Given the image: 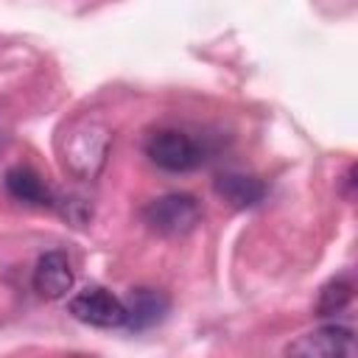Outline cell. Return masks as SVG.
<instances>
[{"label": "cell", "instance_id": "cell-9", "mask_svg": "<svg viewBox=\"0 0 358 358\" xmlns=\"http://www.w3.org/2000/svg\"><path fill=\"white\" fill-rule=\"evenodd\" d=\"M6 190L17 199V201H25V204H34V207H53L56 204V196L53 190L42 182V176L25 165H17L6 173Z\"/></svg>", "mask_w": 358, "mask_h": 358}, {"label": "cell", "instance_id": "cell-5", "mask_svg": "<svg viewBox=\"0 0 358 358\" xmlns=\"http://www.w3.org/2000/svg\"><path fill=\"white\" fill-rule=\"evenodd\" d=\"M285 355H302V358H352L355 355V336L344 324H322L319 330H310L291 341L285 347Z\"/></svg>", "mask_w": 358, "mask_h": 358}, {"label": "cell", "instance_id": "cell-7", "mask_svg": "<svg viewBox=\"0 0 358 358\" xmlns=\"http://www.w3.org/2000/svg\"><path fill=\"white\" fill-rule=\"evenodd\" d=\"M123 308H126L123 327L148 330L165 319V313L171 310V299L157 288H131L123 299Z\"/></svg>", "mask_w": 358, "mask_h": 358}, {"label": "cell", "instance_id": "cell-8", "mask_svg": "<svg viewBox=\"0 0 358 358\" xmlns=\"http://www.w3.org/2000/svg\"><path fill=\"white\" fill-rule=\"evenodd\" d=\"M215 193L238 207V210H246V207H255L263 201L266 196V185L257 179V176H246V173H235V171H227L215 179Z\"/></svg>", "mask_w": 358, "mask_h": 358}, {"label": "cell", "instance_id": "cell-10", "mask_svg": "<svg viewBox=\"0 0 358 358\" xmlns=\"http://www.w3.org/2000/svg\"><path fill=\"white\" fill-rule=\"evenodd\" d=\"M352 299V285L347 280H330L322 291H319V299H316V316H333L338 310L347 308V302Z\"/></svg>", "mask_w": 358, "mask_h": 358}, {"label": "cell", "instance_id": "cell-6", "mask_svg": "<svg viewBox=\"0 0 358 358\" xmlns=\"http://www.w3.org/2000/svg\"><path fill=\"white\" fill-rule=\"evenodd\" d=\"M73 266L67 260L64 252L53 249V252H45L39 260H36V268H34V291L45 299H62L70 288H73Z\"/></svg>", "mask_w": 358, "mask_h": 358}, {"label": "cell", "instance_id": "cell-4", "mask_svg": "<svg viewBox=\"0 0 358 358\" xmlns=\"http://www.w3.org/2000/svg\"><path fill=\"white\" fill-rule=\"evenodd\" d=\"M67 310L73 313V319H78V322H84L90 327H103V330L123 327V322H126L123 299L115 296L112 291L101 288V285L84 288L76 296H70Z\"/></svg>", "mask_w": 358, "mask_h": 358}, {"label": "cell", "instance_id": "cell-2", "mask_svg": "<svg viewBox=\"0 0 358 358\" xmlns=\"http://www.w3.org/2000/svg\"><path fill=\"white\" fill-rule=\"evenodd\" d=\"M143 221L159 235L179 238L196 229V224L201 221V204L190 193H165L143 207Z\"/></svg>", "mask_w": 358, "mask_h": 358}, {"label": "cell", "instance_id": "cell-11", "mask_svg": "<svg viewBox=\"0 0 358 358\" xmlns=\"http://www.w3.org/2000/svg\"><path fill=\"white\" fill-rule=\"evenodd\" d=\"M3 145H6V134H0V151H3Z\"/></svg>", "mask_w": 358, "mask_h": 358}, {"label": "cell", "instance_id": "cell-3", "mask_svg": "<svg viewBox=\"0 0 358 358\" xmlns=\"http://www.w3.org/2000/svg\"><path fill=\"white\" fill-rule=\"evenodd\" d=\"M148 159L168 171V173H187L204 162V148L187 131L179 129H159L145 140Z\"/></svg>", "mask_w": 358, "mask_h": 358}, {"label": "cell", "instance_id": "cell-1", "mask_svg": "<svg viewBox=\"0 0 358 358\" xmlns=\"http://www.w3.org/2000/svg\"><path fill=\"white\" fill-rule=\"evenodd\" d=\"M106 151H109V131L95 120H81L67 129L62 159L64 168L78 179H92L101 171Z\"/></svg>", "mask_w": 358, "mask_h": 358}]
</instances>
